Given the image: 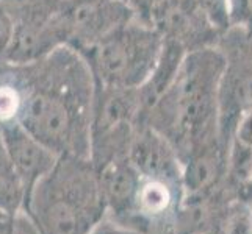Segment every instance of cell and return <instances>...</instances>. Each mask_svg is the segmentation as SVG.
Instances as JSON below:
<instances>
[{
  "label": "cell",
  "mask_w": 252,
  "mask_h": 234,
  "mask_svg": "<svg viewBox=\"0 0 252 234\" xmlns=\"http://www.w3.org/2000/svg\"><path fill=\"white\" fill-rule=\"evenodd\" d=\"M224 69L220 88V136L229 147L238 120L252 111V30L229 27L218 42Z\"/></svg>",
  "instance_id": "8992f818"
},
{
  "label": "cell",
  "mask_w": 252,
  "mask_h": 234,
  "mask_svg": "<svg viewBox=\"0 0 252 234\" xmlns=\"http://www.w3.org/2000/svg\"><path fill=\"white\" fill-rule=\"evenodd\" d=\"M224 59L216 47L188 52L169 88L143 122L176 149L180 161L220 139V88Z\"/></svg>",
  "instance_id": "7a4b0ae2"
},
{
  "label": "cell",
  "mask_w": 252,
  "mask_h": 234,
  "mask_svg": "<svg viewBox=\"0 0 252 234\" xmlns=\"http://www.w3.org/2000/svg\"><path fill=\"white\" fill-rule=\"evenodd\" d=\"M91 234H141V233L130 227H126V225H121L110 219H105Z\"/></svg>",
  "instance_id": "5bb4252c"
},
{
  "label": "cell",
  "mask_w": 252,
  "mask_h": 234,
  "mask_svg": "<svg viewBox=\"0 0 252 234\" xmlns=\"http://www.w3.org/2000/svg\"><path fill=\"white\" fill-rule=\"evenodd\" d=\"M141 125V100L138 89L97 84L91 117L90 159L95 169L128 156L130 145Z\"/></svg>",
  "instance_id": "5b68a950"
},
{
  "label": "cell",
  "mask_w": 252,
  "mask_h": 234,
  "mask_svg": "<svg viewBox=\"0 0 252 234\" xmlns=\"http://www.w3.org/2000/svg\"><path fill=\"white\" fill-rule=\"evenodd\" d=\"M19 67L25 95L21 125L58 156L90 158L97 83L85 56L60 46Z\"/></svg>",
  "instance_id": "6da1fadb"
},
{
  "label": "cell",
  "mask_w": 252,
  "mask_h": 234,
  "mask_svg": "<svg viewBox=\"0 0 252 234\" xmlns=\"http://www.w3.org/2000/svg\"><path fill=\"white\" fill-rule=\"evenodd\" d=\"M163 46L160 31L133 17L80 53L97 84L140 89L157 66Z\"/></svg>",
  "instance_id": "277c9868"
},
{
  "label": "cell",
  "mask_w": 252,
  "mask_h": 234,
  "mask_svg": "<svg viewBox=\"0 0 252 234\" xmlns=\"http://www.w3.org/2000/svg\"><path fill=\"white\" fill-rule=\"evenodd\" d=\"M16 34V21L11 13L0 3V58H5L11 49Z\"/></svg>",
  "instance_id": "4fadbf2b"
},
{
  "label": "cell",
  "mask_w": 252,
  "mask_h": 234,
  "mask_svg": "<svg viewBox=\"0 0 252 234\" xmlns=\"http://www.w3.org/2000/svg\"><path fill=\"white\" fill-rule=\"evenodd\" d=\"M199 234H225V233L222 231L221 225L218 223L216 227H213V228H210V230H207V231H204V233H199Z\"/></svg>",
  "instance_id": "e0dca14e"
},
{
  "label": "cell",
  "mask_w": 252,
  "mask_h": 234,
  "mask_svg": "<svg viewBox=\"0 0 252 234\" xmlns=\"http://www.w3.org/2000/svg\"><path fill=\"white\" fill-rule=\"evenodd\" d=\"M24 212L39 234H91L107 219L99 172L90 158L63 155L34 186Z\"/></svg>",
  "instance_id": "3957f363"
},
{
  "label": "cell",
  "mask_w": 252,
  "mask_h": 234,
  "mask_svg": "<svg viewBox=\"0 0 252 234\" xmlns=\"http://www.w3.org/2000/svg\"><path fill=\"white\" fill-rule=\"evenodd\" d=\"M58 16L66 46L82 52L132 21L135 13L128 0H63Z\"/></svg>",
  "instance_id": "52a82bcc"
},
{
  "label": "cell",
  "mask_w": 252,
  "mask_h": 234,
  "mask_svg": "<svg viewBox=\"0 0 252 234\" xmlns=\"http://www.w3.org/2000/svg\"><path fill=\"white\" fill-rule=\"evenodd\" d=\"M0 131H2L8 159L25 189V195H27L25 206H27L34 186L54 169L60 156L44 144H41L21 124L2 127Z\"/></svg>",
  "instance_id": "ba28073f"
},
{
  "label": "cell",
  "mask_w": 252,
  "mask_h": 234,
  "mask_svg": "<svg viewBox=\"0 0 252 234\" xmlns=\"http://www.w3.org/2000/svg\"><path fill=\"white\" fill-rule=\"evenodd\" d=\"M97 172L107 205V219L126 225L135 212L136 194L141 183L140 172L128 156L108 162Z\"/></svg>",
  "instance_id": "30bf717a"
},
{
  "label": "cell",
  "mask_w": 252,
  "mask_h": 234,
  "mask_svg": "<svg viewBox=\"0 0 252 234\" xmlns=\"http://www.w3.org/2000/svg\"><path fill=\"white\" fill-rule=\"evenodd\" d=\"M128 158L141 177L184 181V166L176 149L166 137L146 124L138 127Z\"/></svg>",
  "instance_id": "9c48e42d"
},
{
  "label": "cell",
  "mask_w": 252,
  "mask_h": 234,
  "mask_svg": "<svg viewBox=\"0 0 252 234\" xmlns=\"http://www.w3.org/2000/svg\"><path fill=\"white\" fill-rule=\"evenodd\" d=\"M16 215L0 212V234H17L16 228Z\"/></svg>",
  "instance_id": "9a60e30c"
},
{
  "label": "cell",
  "mask_w": 252,
  "mask_h": 234,
  "mask_svg": "<svg viewBox=\"0 0 252 234\" xmlns=\"http://www.w3.org/2000/svg\"><path fill=\"white\" fill-rule=\"evenodd\" d=\"M227 162V186L241 198L252 180V111L243 114L233 130Z\"/></svg>",
  "instance_id": "8fae6325"
},
{
  "label": "cell",
  "mask_w": 252,
  "mask_h": 234,
  "mask_svg": "<svg viewBox=\"0 0 252 234\" xmlns=\"http://www.w3.org/2000/svg\"><path fill=\"white\" fill-rule=\"evenodd\" d=\"M13 169L11 167V162L8 159V155H6V149H5V142H3V137H2V131H0V175L3 172Z\"/></svg>",
  "instance_id": "2e32d148"
},
{
  "label": "cell",
  "mask_w": 252,
  "mask_h": 234,
  "mask_svg": "<svg viewBox=\"0 0 252 234\" xmlns=\"http://www.w3.org/2000/svg\"><path fill=\"white\" fill-rule=\"evenodd\" d=\"M230 27L252 30V0H224Z\"/></svg>",
  "instance_id": "7c38bea8"
}]
</instances>
